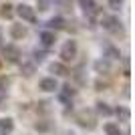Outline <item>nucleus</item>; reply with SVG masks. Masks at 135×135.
Returning a JSON list of instances; mask_svg holds the SVG:
<instances>
[{"label": "nucleus", "mask_w": 135, "mask_h": 135, "mask_svg": "<svg viewBox=\"0 0 135 135\" xmlns=\"http://www.w3.org/2000/svg\"><path fill=\"white\" fill-rule=\"evenodd\" d=\"M77 55H79V45H77V40L69 38L65 45L61 46V61L62 62H71L77 59Z\"/></svg>", "instance_id": "f257e3e1"}, {"label": "nucleus", "mask_w": 135, "mask_h": 135, "mask_svg": "<svg viewBox=\"0 0 135 135\" xmlns=\"http://www.w3.org/2000/svg\"><path fill=\"white\" fill-rule=\"evenodd\" d=\"M56 91H59V101H61L67 109L69 107L73 109V99L77 97V89H75L73 85L67 83V85H62L61 89H56Z\"/></svg>", "instance_id": "f03ea898"}, {"label": "nucleus", "mask_w": 135, "mask_h": 135, "mask_svg": "<svg viewBox=\"0 0 135 135\" xmlns=\"http://www.w3.org/2000/svg\"><path fill=\"white\" fill-rule=\"evenodd\" d=\"M75 121H77V125L79 127H83V129H95L97 127V119L91 115L87 109H83V111H79L77 115H75Z\"/></svg>", "instance_id": "7ed1b4c3"}, {"label": "nucleus", "mask_w": 135, "mask_h": 135, "mask_svg": "<svg viewBox=\"0 0 135 135\" xmlns=\"http://www.w3.org/2000/svg\"><path fill=\"white\" fill-rule=\"evenodd\" d=\"M20 56H22V52H20V49H18L16 45H4L2 46V59H4L6 62H18L20 61Z\"/></svg>", "instance_id": "20e7f679"}, {"label": "nucleus", "mask_w": 135, "mask_h": 135, "mask_svg": "<svg viewBox=\"0 0 135 135\" xmlns=\"http://www.w3.org/2000/svg\"><path fill=\"white\" fill-rule=\"evenodd\" d=\"M101 26L107 30V32H119L121 30V20H119L115 14H105V16L101 18Z\"/></svg>", "instance_id": "39448f33"}, {"label": "nucleus", "mask_w": 135, "mask_h": 135, "mask_svg": "<svg viewBox=\"0 0 135 135\" xmlns=\"http://www.w3.org/2000/svg\"><path fill=\"white\" fill-rule=\"evenodd\" d=\"M38 42H40L42 49H52L55 42H56V32H55V30H49V28H46V30H40Z\"/></svg>", "instance_id": "423d86ee"}, {"label": "nucleus", "mask_w": 135, "mask_h": 135, "mask_svg": "<svg viewBox=\"0 0 135 135\" xmlns=\"http://www.w3.org/2000/svg\"><path fill=\"white\" fill-rule=\"evenodd\" d=\"M18 16L26 20V22H36V14H34V8H30L28 4H18L16 10H14Z\"/></svg>", "instance_id": "0eeeda50"}, {"label": "nucleus", "mask_w": 135, "mask_h": 135, "mask_svg": "<svg viewBox=\"0 0 135 135\" xmlns=\"http://www.w3.org/2000/svg\"><path fill=\"white\" fill-rule=\"evenodd\" d=\"M79 6L83 8V12L87 14V16H93V18H95L97 14H99V6H97L95 0H79Z\"/></svg>", "instance_id": "6e6552de"}, {"label": "nucleus", "mask_w": 135, "mask_h": 135, "mask_svg": "<svg viewBox=\"0 0 135 135\" xmlns=\"http://www.w3.org/2000/svg\"><path fill=\"white\" fill-rule=\"evenodd\" d=\"M38 89L45 91V93H55L59 89V83H56L55 77H45V79L38 81Z\"/></svg>", "instance_id": "1a4fd4ad"}, {"label": "nucleus", "mask_w": 135, "mask_h": 135, "mask_svg": "<svg viewBox=\"0 0 135 135\" xmlns=\"http://www.w3.org/2000/svg\"><path fill=\"white\" fill-rule=\"evenodd\" d=\"M103 56L109 59V61H115V59H121V51L115 45H111V42H105L103 45Z\"/></svg>", "instance_id": "9d476101"}, {"label": "nucleus", "mask_w": 135, "mask_h": 135, "mask_svg": "<svg viewBox=\"0 0 135 135\" xmlns=\"http://www.w3.org/2000/svg\"><path fill=\"white\" fill-rule=\"evenodd\" d=\"M49 71H51V73H55V77H67V75H69V69H67V65H65L62 61L51 62Z\"/></svg>", "instance_id": "9b49d317"}, {"label": "nucleus", "mask_w": 135, "mask_h": 135, "mask_svg": "<svg viewBox=\"0 0 135 135\" xmlns=\"http://www.w3.org/2000/svg\"><path fill=\"white\" fill-rule=\"evenodd\" d=\"M95 73H99V75H107V73H111V61L109 59H99V61H95Z\"/></svg>", "instance_id": "f8f14e48"}, {"label": "nucleus", "mask_w": 135, "mask_h": 135, "mask_svg": "<svg viewBox=\"0 0 135 135\" xmlns=\"http://www.w3.org/2000/svg\"><path fill=\"white\" fill-rule=\"evenodd\" d=\"M14 131V119L2 117L0 119V135H10Z\"/></svg>", "instance_id": "ddd939ff"}, {"label": "nucleus", "mask_w": 135, "mask_h": 135, "mask_svg": "<svg viewBox=\"0 0 135 135\" xmlns=\"http://www.w3.org/2000/svg\"><path fill=\"white\" fill-rule=\"evenodd\" d=\"M10 36L14 40H22L24 36H26V26H24L22 22L20 24H12L10 26Z\"/></svg>", "instance_id": "4468645a"}, {"label": "nucleus", "mask_w": 135, "mask_h": 135, "mask_svg": "<svg viewBox=\"0 0 135 135\" xmlns=\"http://www.w3.org/2000/svg\"><path fill=\"white\" fill-rule=\"evenodd\" d=\"M95 113H97V115H103V117H109V115H113V109H111V105H109V103L97 101V103H95Z\"/></svg>", "instance_id": "2eb2a0df"}, {"label": "nucleus", "mask_w": 135, "mask_h": 135, "mask_svg": "<svg viewBox=\"0 0 135 135\" xmlns=\"http://www.w3.org/2000/svg\"><path fill=\"white\" fill-rule=\"evenodd\" d=\"M52 127H55V123L49 119H40L34 123V131H38V133H49V131H52Z\"/></svg>", "instance_id": "dca6fc26"}, {"label": "nucleus", "mask_w": 135, "mask_h": 135, "mask_svg": "<svg viewBox=\"0 0 135 135\" xmlns=\"http://www.w3.org/2000/svg\"><path fill=\"white\" fill-rule=\"evenodd\" d=\"M65 24H67V22H65V18H62V16H52L51 20L46 22V26H49V30H55V32H56V30H62Z\"/></svg>", "instance_id": "f3484780"}, {"label": "nucleus", "mask_w": 135, "mask_h": 135, "mask_svg": "<svg viewBox=\"0 0 135 135\" xmlns=\"http://www.w3.org/2000/svg\"><path fill=\"white\" fill-rule=\"evenodd\" d=\"M46 56H49V49H40V51H38V49H34V51H32V62H34V65H36V62L40 65Z\"/></svg>", "instance_id": "a211bd4d"}, {"label": "nucleus", "mask_w": 135, "mask_h": 135, "mask_svg": "<svg viewBox=\"0 0 135 135\" xmlns=\"http://www.w3.org/2000/svg\"><path fill=\"white\" fill-rule=\"evenodd\" d=\"M103 131L107 135H121V127H119V123H105L103 125Z\"/></svg>", "instance_id": "6ab92c4d"}, {"label": "nucleus", "mask_w": 135, "mask_h": 135, "mask_svg": "<svg viewBox=\"0 0 135 135\" xmlns=\"http://www.w3.org/2000/svg\"><path fill=\"white\" fill-rule=\"evenodd\" d=\"M113 113L117 115L119 121H129V117H131V111L127 107H117V109H113Z\"/></svg>", "instance_id": "aec40b11"}, {"label": "nucleus", "mask_w": 135, "mask_h": 135, "mask_svg": "<svg viewBox=\"0 0 135 135\" xmlns=\"http://www.w3.org/2000/svg\"><path fill=\"white\" fill-rule=\"evenodd\" d=\"M34 69H36V65H34L32 61H30V62H22V65H20V73H22L24 77H32Z\"/></svg>", "instance_id": "412c9836"}, {"label": "nucleus", "mask_w": 135, "mask_h": 135, "mask_svg": "<svg viewBox=\"0 0 135 135\" xmlns=\"http://www.w3.org/2000/svg\"><path fill=\"white\" fill-rule=\"evenodd\" d=\"M10 83H12V79L8 77V75H0V95H6Z\"/></svg>", "instance_id": "4be33fe9"}, {"label": "nucleus", "mask_w": 135, "mask_h": 135, "mask_svg": "<svg viewBox=\"0 0 135 135\" xmlns=\"http://www.w3.org/2000/svg\"><path fill=\"white\" fill-rule=\"evenodd\" d=\"M14 6L10 4V2H6V4L0 6V16L2 18H12V14H14V10H12Z\"/></svg>", "instance_id": "5701e85b"}, {"label": "nucleus", "mask_w": 135, "mask_h": 135, "mask_svg": "<svg viewBox=\"0 0 135 135\" xmlns=\"http://www.w3.org/2000/svg\"><path fill=\"white\" fill-rule=\"evenodd\" d=\"M51 2L52 0H36V8H38L40 12H46L51 8Z\"/></svg>", "instance_id": "b1692460"}, {"label": "nucleus", "mask_w": 135, "mask_h": 135, "mask_svg": "<svg viewBox=\"0 0 135 135\" xmlns=\"http://www.w3.org/2000/svg\"><path fill=\"white\" fill-rule=\"evenodd\" d=\"M36 111H38V113H49V111H51V103H49V101H40L38 105H36Z\"/></svg>", "instance_id": "393cba45"}, {"label": "nucleus", "mask_w": 135, "mask_h": 135, "mask_svg": "<svg viewBox=\"0 0 135 135\" xmlns=\"http://www.w3.org/2000/svg\"><path fill=\"white\" fill-rule=\"evenodd\" d=\"M121 4H123V0H109V8L111 10H119Z\"/></svg>", "instance_id": "a878e982"}, {"label": "nucleus", "mask_w": 135, "mask_h": 135, "mask_svg": "<svg viewBox=\"0 0 135 135\" xmlns=\"http://www.w3.org/2000/svg\"><path fill=\"white\" fill-rule=\"evenodd\" d=\"M0 40H2V30H0Z\"/></svg>", "instance_id": "bb28decb"}]
</instances>
